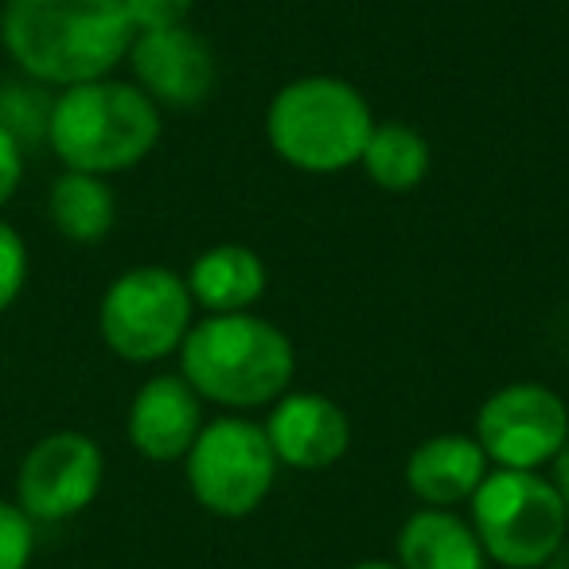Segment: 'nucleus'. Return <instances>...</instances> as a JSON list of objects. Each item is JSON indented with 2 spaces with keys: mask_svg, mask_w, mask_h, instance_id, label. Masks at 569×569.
<instances>
[{
  "mask_svg": "<svg viewBox=\"0 0 569 569\" xmlns=\"http://www.w3.org/2000/svg\"><path fill=\"white\" fill-rule=\"evenodd\" d=\"M121 0H4L0 43L36 82L79 87L106 79L133 43Z\"/></svg>",
  "mask_w": 569,
  "mask_h": 569,
  "instance_id": "nucleus-1",
  "label": "nucleus"
},
{
  "mask_svg": "<svg viewBox=\"0 0 569 569\" xmlns=\"http://www.w3.org/2000/svg\"><path fill=\"white\" fill-rule=\"evenodd\" d=\"M180 375L203 402L227 410L273 406L297 375L293 340L253 312H222L191 325L180 343Z\"/></svg>",
  "mask_w": 569,
  "mask_h": 569,
  "instance_id": "nucleus-2",
  "label": "nucleus"
},
{
  "mask_svg": "<svg viewBox=\"0 0 569 569\" xmlns=\"http://www.w3.org/2000/svg\"><path fill=\"white\" fill-rule=\"evenodd\" d=\"M43 133L67 172H129L157 149L160 106L137 82L106 74V79L59 90Z\"/></svg>",
  "mask_w": 569,
  "mask_h": 569,
  "instance_id": "nucleus-3",
  "label": "nucleus"
},
{
  "mask_svg": "<svg viewBox=\"0 0 569 569\" xmlns=\"http://www.w3.org/2000/svg\"><path fill=\"white\" fill-rule=\"evenodd\" d=\"M375 113L363 90L332 74L284 82L266 110L269 149L297 172L336 176L359 164Z\"/></svg>",
  "mask_w": 569,
  "mask_h": 569,
  "instance_id": "nucleus-4",
  "label": "nucleus"
},
{
  "mask_svg": "<svg viewBox=\"0 0 569 569\" xmlns=\"http://www.w3.org/2000/svg\"><path fill=\"white\" fill-rule=\"evenodd\" d=\"M468 503L483 553L503 569H542L569 535L566 503L538 472L491 468Z\"/></svg>",
  "mask_w": 569,
  "mask_h": 569,
  "instance_id": "nucleus-5",
  "label": "nucleus"
},
{
  "mask_svg": "<svg viewBox=\"0 0 569 569\" xmlns=\"http://www.w3.org/2000/svg\"><path fill=\"white\" fill-rule=\"evenodd\" d=\"M196 301L188 281L164 266H137L113 277L98 305V332L126 363H160L191 332Z\"/></svg>",
  "mask_w": 569,
  "mask_h": 569,
  "instance_id": "nucleus-6",
  "label": "nucleus"
},
{
  "mask_svg": "<svg viewBox=\"0 0 569 569\" xmlns=\"http://www.w3.org/2000/svg\"><path fill=\"white\" fill-rule=\"evenodd\" d=\"M183 476L203 511L219 515V519L253 515L277 480V457L266 426L250 418L203 421L183 457Z\"/></svg>",
  "mask_w": 569,
  "mask_h": 569,
  "instance_id": "nucleus-7",
  "label": "nucleus"
},
{
  "mask_svg": "<svg viewBox=\"0 0 569 569\" xmlns=\"http://www.w3.org/2000/svg\"><path fill=\"white\" fill-rule=\"evenodd\" d=\"M476 441L488 465L538 472L542 465H553L569 441V410L561 395L542 382H511L480 406Z\"/></svg>",
  "mask_w": 569,
  "mask_h": 569,
  "instance_id": "nucleus-8",
  "label": "nucleus"
},
{
  "mask_svg": "<svg viewBox=\"0 0 569 569\" xmlns=\"http://www.w3.org/2000/svg\"><path fill=\"white\" fill-rule=\"evenodd\" d=\"M106 457L98 441L79 429H56L24 452L17 472V507L32 522H63L98 499Z\"/></svg>",
  "mask_w": 569,
  "mask_h": 569,
  "instance_id": "nucleus-9",
  "label": "nucleus"
},
{
  "mask_svg": "<svg viewBox=\"0 0 569 569\" xmlns=\"http://www.w3.org/2000/svg\"><path fill=\"white\" fill-rule=\"evenodd\" d=\"M126 59L133 67L137 87L168 110L203 106L219 79V59H214L211 43L191 24L137 32Z\"/></svg>",
  "mask_w": 569,
  "mask_h": 569,
  "instance_id": "nucleus-10",
  "label": "nucleus"
},
{
  "mask_svg": "<svg viewBox=\"0 0 569 569\" xmlns=\"http://www.w3.org/2000/svg\"><path fill=\"white\" fill-rule=\"evenodd\" d=\"M266 437L273 445L277 465L297 472H325L343 460L351 445V421L340 402L317 390H284L266 418Z\"/></svg>",
  "mask_w": 569,
  "mask_h": 569,
  "instance_id": "nucleus-11",
  "label": "nucleus"
},
{
  "mask_svg": "<svg viewBox=\"0 0 569 569\" xmlns=\"http://www.w3.org/2000/svg\"><path fill=\"white\" fill-rule=\"evenodd\" d=\"M203 429V398L183 375H152L129 402L126 433L144 460L172 465L183 460Z\"/></svg>",
  "mask_w": 569,
  "mask_h": 569,
  "instance_id": "nucleus-12",
  "label": "nucleus"
},
{
  "mask_svg": "<svg viewBox=\"0 0 569 569\" xmlns=\"http://www.w3.org/2000/svg\"><path fill=\"white\" fill-rule=\"evenodd\" d=\"M488 472L480 441L468 433H437L406 457V488L426 507L468 503Z\"/></svg>",
  "mask_w": 569,
  "mask_h": 569,
  "instance_id": "nucleus-13",
  "label": "nucleus"
},
{
  "mask_svg": "<svg viewBox=\"0 0 569 569\" xmlns=\"http://www.w3.org/2000/svg\"><path fill=\"white\" fill-rule=\"evenodd\" d=\"M183 281H188V293L199 309L222 317V312H250V305H258L266 293L269 273L266 261L250 246L222 242L199 253Z\"/></svg>",
  "mask_w": 569,
  "mask_h": 569,
  "instance_id": "nucleus-14",
  "label": "nucleus"
},
{
  "mask_svg": "<svg viewBox=\"0 0 569 569\" xmlns=\"http://www.w3.org/2000/svg\"><path fill=\"white\" fill-rule=\"evenodd\" d=\"M398 566L402 569H488L472 522L452 507H421L398 530Z\"/></svg>",
  "mask_w": 569,
  "mask_h": 569,
  "instance_id": "nucleus-15",
  "label": "nucleus"
},
{
  "mask_svg": "<svg viewBox=\"0 0 569 569\" xmlns=\"http://www.w3.org/2000/svg\"><path fill=\"white\" fill-rule=\"evenodd\" d=\"M48 214H51V227L67 242L94 246L118 222V196H113L106 176L63 172L48 191Z\"/></svg>",
  "mask_w": 569,
  "mask_h": 569,
  "instance_id": "nucleus-16",
  "label": "nucleus"
},
{
  "mask_svg": "<svg viewBox=\"0 0 569 569\" xmlns=\"http://www.w3.org/2000/svg\"><path fill=\"white\" fill-rule=\"evenodd\" d=\"M359 164H363L367 180L379 191L406 196L429 176L433 152H429L426 137L413 126H406V121H375Z\"/></svg>",
  "mask_w": 569,
  "mask_h": 569,
  "instance_id": "nucleus-17",
  "label": "nucleus"
},
{
  "mask_svg": "<svg viewBox=\"0 0 569 569\" xmlns=\"http://www.w3.org/2000/svg\"><path fill=\"white\" fill-rule=\"evenodd\" d=\"M36 553V522L17 507V499H0V569H28Z\"/></svg>",
  "mask_w": 569,
  "mask_h": 569,
  "instance_id": "nucleus-18",
  "label": "nucleus"
},
{
  "mask_svg": "<svg viewBox=\"0 0 569 569\" xmlns=\"http://www.w3.org/2000/svg\"><path fill=\"white\" fill-rule=\"evenodd\" d=\"M28 284V246L12 222L0 219V312L20 301Z\"/></svg>",
  "mask_w": 569,
  "mask_h": 569,
  "instance_id": "nucleus-19",
  "label": "nucleus"
},
{
  "mask_svg": "<svg viewBox=\"0 0 569 569\" xmlns=\"http://www.w3.org/2000/svg\"><path fill=\"white\" fill-rule=\"evenodd\" d=\"M133 32H157V28L188 24L196 0H121Z\"/></svg>",
  "mask_w": 569,
  "mask_h": 569,
  "instance_id": "nucleus-20",
  "label": "nucleus"
},
{
  "mask_svg": "<svg viewBox=\"0 0 569 569\" xmlns=\"http://www.w3.org/2000/svg\"><path fill=\"white\" fill-rule=\"evenodd\" d=\"M24 180V144L12 126L0 121V207H9V199L20 191Z\"/></svg>",
  "mask_w": 569,
  "mask_h": 569,
  "instance_id": "nucleus-21",
  "label": "nucleus"
},
{
  "mask_svg": "<svg viewBox=\"0 0 569 569\" xmlns=\"http://www.w3.org/2000/svg\"><path fill=\"white\" fill-rule=\"evenodd\" d=\"M553 488H558L561 503H566V515H569V441L561 445V452L553 457Z\"/></svg>",
  "mask_w": 569,
  "mask_h": 569,
  "instance_id": "nucleus-22",
  "label": "nucleus"
},
{
  "mask_svg": "<svg viewBox=\"0 0 569 569\" xmlns=\"http://www.w3.org/2000/svg\"><path fill=\"white\" fill-rule=\"evenodd\" d=\"M542 569H569V535H566V542L550 553V561H546Z\"/></svg>",
  "mask_w": 569,
  "mask_h": 569,
  "instance_id": "nucleus-23",
  "label": "nucleus"
},
{
  "mask_svg": "<svg viewBox=\"0 0 569 569\" xmlns=\"http://www.w3.org/2000/svg\"><path fill=\"white\" fill-rule=\"evenodd\" d=\"M348 569H402V566H395V561H382V558H367V561H356V566H348Z\"/></svg>",
  "mask_w": 569,
  "mask_h": 569,
  "instance_id": "nucleus-24",
  "label": "nucleus"
}]
</instances>
